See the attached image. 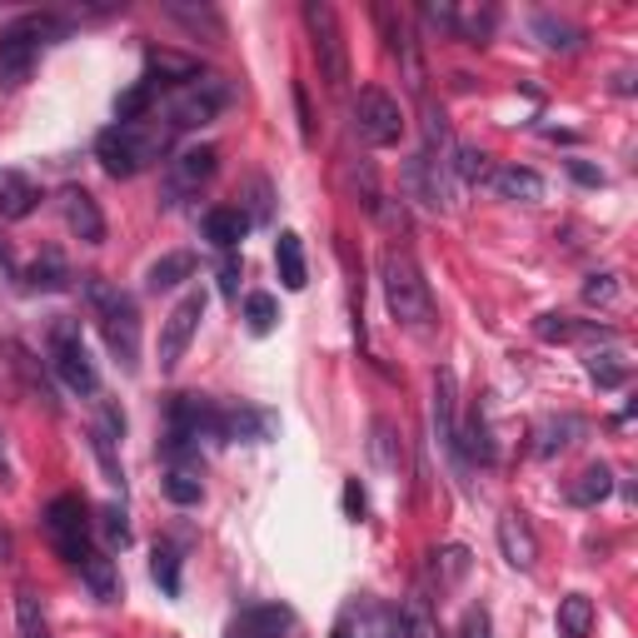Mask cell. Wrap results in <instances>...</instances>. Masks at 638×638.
<instances>
[{
  "label": "cell",
  "mask_w": 638,
  "mask_h": 638,
  "mask_svg": "<svg viewBox=\"0 0 638 638\" xmlns=\"http://www.w3.org/2000/svg\"><path fill=\"white\" fill-rule=\"evenodd\" d=\"M80 290H86L90 310H96L100 335H105L115 365L125 374H135L141 369V310H135V300L125 290H115L110 280H100V275H80Z\"/></svg>",
  "instance_id": "cell-1"
},
{
  "label": "cell",
  "mask_w": 638,
  "mask_h": 638,
  "mask_svg": "<svg viewBox=\"0 0 638 638\" xmlns=\"http://www.w3.org/2000/svg\"><path fill=\"white\" fill-rule=\"evenodd\" d=\"M165 150H170V131L145 125V120H135V125H110L96 141V160L110 180H135V175L150 170Z\"/></svg>",
  "instance_id": "cell-2"
},
{
  "label": "cell",
  "mask_w": 638,
  "mask_h": 638,
  "mask_svg": "<svg viewBox=\"0 0 638 638\" xmlns=\"http://www.w3.org/2000/svg\"><path fill=\"white\" fill-rule=\"evenodd\" d=\"M379 275H384V304H390L394 320H400L404 329H429L434 294H429V280H424V270L414 265L410 249H400V245L384 249Z\"/></svg>",
  "instance_id": "cell-3"
},
{
  "label": "cell",
  "mask_w": 638,
  "mask_h": 638,
  "mask_svg": "<svg viewBox=\"0 0 638 638\" xmlns=\"http://www.w3.org/2000/svg\"><path fill=\"white\" fill-rule=\"evenodd\" d=\"M304 25H310L314 60H320L325 86L329 90H345V80H349V45H345V31H339L335 5H325V0H304Z\"/></svg>",
  "instance_id": "cell-4"
},
{
  "label": "cell",
  "mask_w": 638,
  "mask_h": 638,
  "mask_svg": "<svg viewBox=\"0 0 638 638\" xmlns=\"http://www.w3.org/2000/svg\"><path fill=\"white\" fill-rule=\"evenodd\" d=\"M51 369L60 374L70 394H96L100 379H96V365H90L86 345H80V325L76 320H55L51 325Z\"/></svg>",
  "instance_id": "cell-5"
},
{
  "label": "cell",
  "mask_w": 638,
  "mask_h": 638,
  "mask_svg": "<svg viewBox=\"0 0 638 638\" xmlns=\"http://www.w3.org/2000/svg\"><path fill=\"white\" fill-rule=\"evenodd\" d=\"M45 534L66 563H80L90 553V508L80 494H60L45 504Z\"/></svg>",
  "instance_id": "cell-6"
},
{
  "label": "cell",
  "mask_w": 638,
  "mask_h": 638,
  "mask_svg": "<svg viewBox=\"0 0 638 638\" xmlns=\"http://www.w3.org/2000/svg\"><path fill=\"white\" fill-rule=\"evenodd\" d=\"M225 105H230V86L220 76L184 80L170 100V131H200V125H210Z\"/></svg>",
  "instance_id": "cell-7"
},
{
  "label": "cell",
  "mask_w": 638,
  "mask_h": 638,
  "mask_svg": "<svg viewBox=\"0 0 638 638\" xmlns=\"http://www.w3.org/2000/svg\"><path fill=\"white\" fill-rule=\"evenodd\" d=\"M355 135L359 145H369V150H384V145H394L404 135V110L400 100L390 96V90H359L355 100Z\"/></svg>",
  "instance_id": "cell-8"
},
{
  "label": "cell",
  "mask_w": 638,
  "mask_h": 638,
  "mask_svg": "<svg viewBox=\"0 0 638 638\" xmlns=\"http://www.w3.org/2000/svg\"><path fill=\"white\" fill-rule=\"evenodd\" d=\"M220 170V150L215 145H190L165 165V205H180L184 195H200Z\"/></svg>",
  "instance_id": "cell-9"
},
{
  "label": "cell",
  "mask_w": 638,
  "mask_h": 638,
  "mask_svg": "<svg viewBox=\"0 0 638 638\" xmlns=\"http://www.w3.org/2000/svg\"><path fill=\"white\" fill-rule=\"evenodd\" d=\"M200 320H205V290H190L170 314H165V329H160V374H170V369L184 359V349H190V339H195Z\"/></svg>",
  "instance_id": "cell-10"
},
{
  "label": "cell",
  "mask_w": 638,
  "mask_h": 638,
  "mask_svg": "<svg viewBox=\"0 0 638 638\" xmlns=\"http://www.w3.org/2000/svg\"><path fill=\"white\" fill-rule=\"evenodd\" d=\"M170 439H184V444H195L200 439H220V410L210 400H200V394H175L170 400Z\"/></svg>",
  "instance_id": "cell-11"
},
{
  "label": "cell",
  "mask_w": 638,
  "mask_h": 638,
  "mask_svg": "<svg viewBox=\"0 0 638 638\" xmlns=\"http://www.w3.org/2000/svg\"><path fill=\"white\" fill-rule=\"evenodd\" d=\"M499 553H504L508 569L529 573L539 563V539H534V524L524 519L519 508H508L504 519H499Z\"/></svg>",
  "instance_id": "cell-12"
},
{
  "label": "cell",
  "mask_w": 638,
  "mask_h": 638,
  "mask_svg": "<svg viewBox=\"0 0 638 638\" xmlns=\"http://www.w3.org/2000/svg\"><path fill=\"white\" fill-rule=\"evenodd\" d=\"M434 439L459 459V384H455V369H439V374H434Z\"/></svg>",
  "instance_id": "cell-13"
},
{
  "label": "cell",
  "mask_w": 638,
  "mask_h": 638,
  "mask_svg": "<svg viewBox=\"0 0 638 638\" xmlns=\"http://www.w3.org/2000/svg\"><path fill=\"white\" fill-rule=\"evenodd\" d=\"M35 51H41V45H35L21 25H11V31L0 35V90H21L25 80H31Z\"/></svg>",
  "instance_id": "cell-14"
},
{
  "label": "cell",
  "mask_w": 638,
  "mask_h": 638,
  "mask_svg": "<svg viewBox=\"0 0 638 638\" xmlns=\"http://www.w3.org/2000/svg\"><path fill=\"white\" fill-rule=\"evenodd\" d=\"M60 210H66V225L80 245H105V215H100V205H96L90 190L70 184L66 195H60Z\"/></svg>",
  "instance_id": "cell-15"
},
{
  "label": "cell",
  "mask_w": 638,
  "mask_h": 638,
  "mask_svg": "<svg viewBox=\"0 0 638 638\" xmlns=\"http://www.w3.org/2000/svg\"><path fill=\"white\" fill-rule=\"evenodd\" d=\"M280 419L270 410H220V439H235V444H270Z\"/></svg>",
  "instance_id": "cell-16"
},
{
  "label": "cell",
  "mask_w": 638,
  "mask_h": 638,
  "mask_svg": "<svg viewBox=\"0 0 638 638\" xmlns=\"http://www.w3.org/2000/svg\"><path fill=\"white\" fill-rule=\"evenodd\" d=\"M294 628V614L280 604H255L230 624V638H290Z\"/></svg>",
  "instance_id": "cell-17"
},
{
  "label": "cell",
  "mask_w": 638,
  "mask_h": 638,
  "mask_svg": "<svg viewBox=\"0 0 638 638\" xmlns=\"http://www.w3.org/2000/svg\"><path fill=\"white\" fill-rule=\"evenodd\" d=\"M489 184H494L499 200H519V205L544 200V175L529 170V165H499V170L489 175Z\"/></svg>",
  "instance_id": "cell-18"
},
{
  "label": "cell",
  "mask_w": 638,
  "mask_h": 638,
  "mask_svg": "<svg viewBox=\"0 0 638 638\" xmlns=\"http://www.w3.org/2000/svg\"><path fill=\"white\" fill-rule=\"evenodd\" d=\"M35 205H41V190H35L31 175L0 170V220H25Z\"/></svg>",
  "instance_id": "cell-19"
},
{
  "label": "cell",
  "mask_w": 638,
  "mask_h": 638,
  "mask_svg": "<svg viewBox=\"0 0 638 638\" xmlns=\"http://www.w3.org/2000/svg\"><path fill=\"white\" fill-rule=\"evenodd\" d=\"M275 270H280L284 290H304L310 284V270H304V239L294 230H280L275 239Z\"/></svg>",
  "instance_id": "cell-20"
},
{
  "label": "cell",
  "mask_w": 638,
  "mask_h": 638,
  "mask_svg": "<svg viewBox=\"0 0 638 638\" xmlns=\"http://www.w3.org/2000/svg\"><path fill=\"white\" fill-rule=\"evenodd\" d=\"M245 230H249V215H245V210H235V205H215L205 215V239L215 249H235L239 239H245Z\"/></svg>",
  "instance_id": "cell-21"
},
{
  "label": "cell",
  "mask_w": 638,
  "mask_h": 638,
  "mask_svg": "<svg viewBox=\"0 0 638 638\" xmlns=\"http://www.w3.org/2000/svg\"><path fill=\"white\" fill-rule=\"evenodd\" d=\"M165 15H170V21H180L190 35L205 31L210 41H220V35H225V21H220L215 5H184V0H165Z\"/></svg>",
  "instance_id": "cell-22"
},
{
  "label": "cell",
  "mask_w": 638,
  "mask_h": 638,
  "mask_svg": "<svg viewBox=\"0 0 638 638\" xmlns=\"http://www.w3.org/2000/svg\"><path fill=\"white\" fill-rule=\"evenodd\" d=\"M195 275V255H184V249H175V255H160V260L150 265V275H145V290H175V284H184Z\"/></svg>",
  "instance_id": "cell-23"
},
{
  "label": "cell",
  "mask_w": 638,
  "mask_h": 638,
  "mask_svg": "<svg viewBox=\"0 0 638 638\" xmlns=\"http://www.w3.org/2000/svg\"><path fill=\"white\" fill-rule=\"evenodd\" d=\"M400 638H439V624H434L429 598L414 589L410 598L400 604Z\"/></svg>",
  "instance_id": "cell-24"
},
{
  "label": "cell",
  "mask_w": 638,
  "mask_h": 638,
  "mask_svg": "<svg viewBox=\"0 0 638 638\" xmlns=\"http://www.w3.org/2000/svg\"><path fill=\"white\" fill-rule=\"evenodd\" d=\"M80 573H86V584H90V594L100 598V604H110V598L120 594V584H115V559H110V553H96L90 549L86 559L76 563Z\"/></svg>",
  "instance_id": "cell-25"
},
{
  "label": "cell",
  "mask_w": 638,
  "mask_h": 638,
  "mask_svg": "<svg viewBox=\"0 0 638 638\" xmlns=\"http://www.w3.org/2000/svg\"><path fill=\"white\" fill-rule=\"evenodd\" d=\"M579 434H584V419H579V414H563V419H544V424H539V444H534V449H539V459H553L559 449H569V444L579 439Z\"/></svg>",
  "instance_id": "cell-26"
},
{
  "label": "cell",
  "mask_w": 638,
  "mask_h": 638,
  "mask_svg": "<svg viewBox=\"0 0 638 638\" xmlns=\"http://www.w3.org/2000/svg\"><path fill=\"white\" fill-rule=\"evenodd\" d=\"M614 494V469L608 464H589L584 474H579V484L569 489V499L579 508H594V504H604V499Z\"/></svg>",
  "instance_id": "cell-27"
},
{
  "label": "cell",
  "mask_w": 638,
  "mask_h": 638,
  "mask_svg": "<svg viewBox=\"0 0 638 638\" xmlns=\"http://www.w3.org/2000/svg\"><path fill=\"white\" fill-rule=\"evenodd\" d=\"M589 628H594V598L589 594L559 598V634L563 638H589Z\"/></svg>",
  "instance_id": "cell-28"
},
{
  "label": "cell",
  "mask_w": 638,
  "mask_h": 638,
  "mask_svg": "<svg viewBox=\"0 0 638 638\" xmlns=\"http://www.w3.org/2000/svg\"><path fill=\"white\" fill-rule=\"evenodd\" d=\"M25 280H31V290H70V280H76V275H70V265L60 260L55 249H45L41 260L25 270Z\"/></svg>",
  "instance_id": "cell-29"
},
{
  "label": "cell",
  "mask_w": 638,
  "mask_h": 638,
  "mask_svg": "<svg viewBox=\"0 0 638 638\" xmlns=\"http://www.w3.org/2000/svg\"><path fill=\"white\" fill-rule=\"evenodd\" d=\"M534 35H539L549 51H579V41H584V31L559 21V15H539V21H534Z\"/></svg>",
  "instance_id": "cell-30"
},
{
  "label": "cell",
  "mask_w": 638,
  "mask_h": 638,
  "mask_svg": "<svg viewBox=\"0 0 638 638\" xmlns=\"http://www.w3.org/2000/svg\"><path fill=\"white\" fill-rule=\"evenodd\" d=\"M245 325H249V335H270L275 325H280V304H275V294H265V290H255L245 300Z\"/></svg>",
  "instance_id": "cell-31"
},
{
  "label": "cell",
  "mask_w": 638,
  "mask_h": 638,
  "mask_svg": "<svg viewBox=\"0 0 638 638\" xmlns=\"http://www.w3.org/2000/svg\"><path fill=\"white\" fill-rule=\"evenodd\" d=\"M160 489H165V499H170V504H180V508L200 504V494H205L195 469H170V474L160 479Z\"/></svg>",
  "instance_id": "cell-32"
},
{
  "label": "cell",
  "mask_w": 638,
  "mask_h": 638,
  "mask_svg": "<svg viewBox=\"0 0 638 638\" xmlns=\"http://www.w3.org/2000/svg\"><path fill=\"white\" fill-rule=\"evenodd\" d=\"M150 100H155V86H150V80H135V86L115 100V125H135V120H145Z\"/></svg>",
  "instance_id": "cell-33"
},
{
  "label": "cell",
  "mask_w": 638,
  "mask_h": 638,
  "mask_svg": "<svg viewBox=\"0 0 638 638\" xmlns=\"http://www.w3.org/2000/svg\"><path fill=\"white\" fill-rule=\"evenodd\" d=\"M100 534H105V544L110 549H125V544H131V524H125V508L120 504H105L100 508Z\"/></svg>",
  "instance_id": "cell-34"
},
{
  "label": "cell",
  "mask_w": 638,
  "mask_h": 638,
  "mask_svg": "<svg viewBox=\"0 0 638 638\" xmlns=\"http://www.w3.org/2000/svg\"><path fill=\"white\" fill-rule=\"evenodd\" d=\"M489 155L484 150H474V145H459V150H455V160H444V165H449V170H455V180H464V184H474L479 180V175H484L489 170Z\"/></svg>",
  "instance_id": "cell-35"
},
{
  "label": "cell",
  "mask_w": 638,
  "mask_h": 638,
  "mask_svg": "<svg viewBox=\"0 0 638 638\" xmlns=\"http://www.w3.org/2000/svg\"><path fill=\"white\" fill-rule=\"evenodd\" d=\"M534 335L549 339V345H563V339L579 335V325H573L569 314H539V320H534Z\"/></svg>",
  "instance_id": "cell-36"
},
{
  "label": "cell",
  "mask_w": 638,
  "mask_h": 638,
  "mask_svg": "<svg viewBox=\"0 0 638 638\" xmlns=\"http://www.w3.org/2000/svg\"><path fill=\"white\" fill-rule=\"evenodd\" d=\"M15 614H21V634L25 638H45V618H41V598L35 594H15Z\"/></svg>",
  "instance_id": "cell-37"
},
{
  "label": "cell",
  "mask_w": 638,
  "mask_h": 638,
  "mask_svg": "<svg viewBox=\"0 0 638 638\" xmlns=\"http://www.w3.org/2000/svg\"><path fill=\"white\" fill-rule=\"evenodd\" d=\"M155 584L165 589V594H180V559H175V549H155Z\"/></svg>",
  "instance_id": "cell-38"
},
{
  "label": "cell",
  "mask_w": 638,
  "mask_h": 638,
  "mask_svg": "<svg viewBox=\"0 0 638 638\" xmlns=\"http://www.w3.org/2000/svg\"><path fill=\"white\" fill-rule=\"evenodd\" d=\"M589 374H594L604 390H618V384H624V365H618V355H589Z\"/></svg>",
  "instance_id": "cell-39"
},
{
  "label": "cell",
  "mask_w": 638,
  "mask_h": 638,
  "mask_svg": "<svg viewBox=\"0 0 638 638\" xmlns=\"http://www.w3.org/2000/svg\"><path fill=\"white\" fill-rule=\"evenodd\" d=\"M584 300L589 304H614L618 300V275H589V284H584Z\"/></svg>",
  "instance_id": "cell-40"
},
{
  "label": "cell",
  "mask_w": 638,
  "mask_h": 638,
  "mask_svg": "<svg viewBox=\"0 0 638 638\" xmlns=\"http://www.w3.org/2000/svg\"><path fill=\"white\" fill-rule=\"evenodd\" d=\"M424 21L439 25V31H459V11L449 0H429V5H424Z\"/></svg>",
  "instance_id": "cell-41"
},
{
  "label": "cell",
  "mask_w": 638,
  "mask_h": 638,
  "mask_svg": "<svg viewBox=\"0 0 638 638\" xmlns=\"http://www.w3.org/2000/svg\"><path fill=\"white\" fill-rule=\"evenodd\" d=\"M439 563H444V573H449V584H455L459 573L469 569V549H459V544H455V549H444V553H439Z\"/></svg>",
  "instance_id": "cell-42"
},
{
  "label": "cell",
  "mask_w": 638,
  "mask_h": 638,
  "mask_svg": "<svg viewBox=\"0 0 638 638\" xmlns=\"http://www.w3.org/2000/svg\"><path fill=\"white\" fill-rule=\"evenodd\" d=\"M345 514L349 519H365V489H359V479H345Z\"/></svg>",
  "instance_id": "cell-43"
},
{
  "label": "cell",
  "mask_w": 638,
  "mask_h": 638,
  "mask_svg": "<svg viewBox=\"0 0 638 638\" xmlns=\"http://www.w3.org/2000/svg\"><path fill=\"white\" fill-rule=\"evenodd\" d=\"M459 638H489V614H484V608H469L464 628H459Z\"/></svg>",
  "instance_id": "cell-44"
},
{
  "label": "cell",
  "mask_w": 638,
  "mask_h": 638,
  "mask_svg": "<svg viewBox=\"0 0 638 638\" xmlns=\"http://www.w3.org/2000/svg\"><path fill=\"white\" fill-rule=\"evenodd\" d=\"M294 110H300V135L310 141V135H314V120H310V100H304V86H294Z\"/></svg>",
  "instance_id": "cell-45"
},
{
  "label": "cell",
  "mask_w": 638,
  "mask_h": 638,
  "mask_svg": "<svg viewBox=\"0 0 638 638\" xmlns=\"http://www.w3.org/2000/svg\"><path fill=\"white\" fill-rule=\"evenodd\" d=\"M220 290H225V300H235V294H239V265L235 260L220 265Z\"/></svg>",
  "instance_id": "cell-46"
},
{
  "label": "cell",
  "mask_w": 638,
  "mask_h": 638,
  "mask_svg": "<svg viewBox=\"0 0 638 638\" xmlns=\"http://www.w3.org/2000/svg\"><path fill=\"white\" fill-rule=\"evenodd\" d=\"M569 170H573V180H579V184H604V175H598L594 165H584V160H573Z\"/></svg>",
  "instance_id": "cell-47"
},
{
  "label": "cell",
  "mask_w": 638,
  "mask_h": 638,
  "mask_svg": "<svg viewBox=\"0 0 638 638\" xmlns=\"http://www.w3.org/2000/svg\"><path fill=\"white\" fill-rule=\"evenodd\" d=\"M11 553H15V539H11V534H5V529H0V563L11 559Z\"/></svg>",
  "instance_id": "cell-48"
},
{
  "label": "cell",
  "mask_w": 638,
  "mask_h": 638,
  "mask_svg": "<svg viewBox=\"0 0 638 638\" xmlns=\"http://www.w3.org/2000/svg\"><path fill=\"white\" fill-rule=\"evenodd\" d=\"M5 479H11V469H5V455H0V484H5Z\"/></svg>",
  "instance_id": "cell-49"
},
{
  "label": "cell",
  "mask_w": 638,
  "mask_h": 638,
  "mask_svg": "<svg viewBox=\"0 0 638 638\" xmlns=\"http://www.w3.org/2000/svg\"><path fill=\"white\" fill-rule=\"evenodd\" d=\"M335 638H349V634H345V628H339V634H335Z\"/></svg>",
  "instance_id": "cell-50"
}]
</instances>
